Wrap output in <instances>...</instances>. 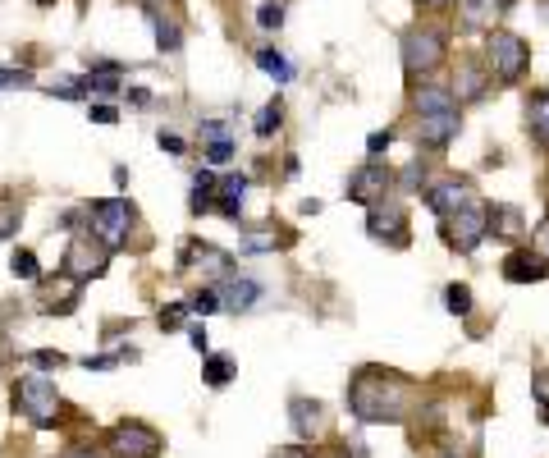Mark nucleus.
Masks as SVG:
<instances>
[{
	"mask_svg": "<svg viewBox=\"0 0 549 458\" xmlns=\"http://www.w3.org/2000/svg\"><path fill=\"white\" fill-rule=\"evenodd\" d=\"M280 124H284V106H280V101H270V106H261V115H257L252 129H257V138H270Z\"/></svg>",
	"mask_w": 549,
	"mask_h": 458,
	"instance_id": "nucleus-30",
	"label": "nucleus"
},
{
	"mask_svg": "<svg viewBox=\"0 0 549 458\" xmlns=\"http://www.w3.org/2000/svg\"><path fill=\"white\" fill-rule=\"evenodd\" d=\"M106 262H110V252L101 248L92 234H74V243H69L65 252V271L74 275V280H97V275H106Z\"/></svg>",
	"mask_w": 549,
	"mask_h": 458,
	"instance_id": "nucleus-9",
	"label": "nucleus"
},
{
	"mask_svg": "<svg viewBox=\"0 0 549 458\" xmlns=\"http://www.w3.org/2000/svg\"><path fill=\"white\" fill-rule=\"evenodd\" d=\"M485 65L495 69L504 83H517V78L531 69V46L517 33H504V28H490L485 37Z\"/></svg>",
	"mask_w": 549,
	"mask_h": 458,
	"instance_id": "nucleus-3",
	"label": "nucleus"
},
{
	"mask_svg": "<svg viewBox=\"0 0 549 458\" xmlns=\"http://www.w3.org/2000/svg\"><path fill=\"white\" fill-rule=\"evenodd\" d=\"M531 252H536L540 262H549V216L536 225V243H531Z\"/></svg>",
	"mask_w": 549,
	"mask_h": 458,
	"instance_id": "nucleus-39",
	"label": "nucleus"
},
{
	"mask_svg": "<svg viewBox=\"0 0 549 458\" xmlns=\"http://www.w3.org/2000/svg\"><path fill=\"white\" fill-rule=\"evenodd\" d=\"M28 83H33L28 69H0V92L5 88H28Z\"/></svg>",
	"mask_w": 549,
	"mask_h": 458,
	"instance_id": "nucleus-37",
	"label": "nucleus"
},
{
	"mask_svg": "<svg viewBox=\"0 0 549 458\" xmlns=\"http://www.w3.org/2000/svg\"><path fill=\"white\" fill-rule=\"evenodd\" d=\"M270 458H316V454L307 445H284V449H275Z\"/></svg>",
	"mask_w": 549,
	"mask_h": 458,
	"instance_id": "nucleus-42",
	"label": "nucleus"
},
{
	"mask_svg": "<svg viewBox=\"0 0 549 458\" xmlns=\"http://www.w3.org/2000/svg\"><path fill=\"white\" fill-rule=\"evenodd\" d=\"M444 307H449L453 317H467V312H472V289H467V284H449V289H444Z\"/></svg>",
	"mask_w": 549,
	"mask_h": 458,
	"instance_id": "nucleus-29",
	"label": "nucleus"
},
{
	"mask_svg": "<svg viewBox=\"0 0 549 458\" xmlns=\"http://www.w3.org/2000/svg\"><path fill=\"white\" fill-rule=\"evenodd\" d=\"M348 408H353V417L366 426L403 422L412 408V385L403 381L399 371L362 367L353 376V385H348Z\"/></svg>",
	"mask_w": 549,
	"mask_h": 458,
	"instance_id": "nucleus-1",
	"label": "nucleus"
},
{
	"mask_svg": "<svg viewBox=\"0 0 549 458\" xmlns=\"http://www.w3.org/2000/svg\"><path fill=\"white\" fill-rule=\"evenodd\" d=\"M179 266H193V271H206L211 280H225V275H234L229 271V252H220V248H211V243H188L183 248V262Z\"/></svg>",
	"mask_w": 549,
	"mask_h": 458,
	"instance_id": "nucleus-14",
	"label": "nucleus"
},
{
	"mask_svg": "<svg viewBox=\"0 0 549 458\" xmlns=\"http://www.w3.org/2000/svg\"><path fill=\"white\" fill-rule=\"evenodd\" d=\"M206 161H211V165H229V161H234V142H229V133H225V138H211Z\"/></svg>",
	"mask_w": 549,
	"mask_h": 458,
	"instance_id": "nucleus-35",
	"label": "nucleus"
},
{
	"mask_svg": "<svg viewBox=\"0 0 549 458\" xmlns=\"http://www.w3.org/2000/svg\"><path fill=\"white\" fill-rule=\"evenodd\" d=\"M188 312H197V317H211V312H220V298H216V289H197L193 298H188Z\"/></svg>",
	"mask_w": 549,
	"mask_h": 458,
	"instance_id": "nucleus-32",
	"label": "nucleus"
},
{
	"mask_svg": "<svg viewBox=\"0 0 549 458\" xmlns=\"http://www.w3.org/2000/svg\"><path fill=\"white\" fill-rule=\"evenodd\" d=\"M545 275H549V262H540L536 252H508V262H504V280L527 284V280H545Z\"/></svg>",
	"mask_w": 549,
	"mask_h": 458,
	"instance_id": "nucleus-18",
	"label": "nucleus"
},
{
	"mask_svg": "<svg viewBox=\"0 0 549 458\" xmlns=\"http://www.w3.org/2000/svg\"><path fill=\"white\" fill-rule=\"evenodd\" d=\"M28 362L33 367H42V371H55V367H65V353H55V349H37V353H28Z\"/></svg>",
	"mask_w": 549,
	"mask_h": 458,
	"instance_id": "nucleus-36",
	"label": "nucleus"
},
{
	"mask_svg": "<svg viewBox=\"0 0 549 458\" xmlns=\"http://www.w3.org/2000/svg\"><path fill=\"white\" fill-rule=\"evenodd\" d=\"M289 243H293V229H284V225H261V229H248L238 248H243V252H275V248H289Z\"/></svg>",
	"mask_w": 549,
	"mask_h": 458,
	"instance_id": "nucleus-17",
	"label": "nucleus"
},
{
	"mask_svg": "<svg viewBox=\"0 0 549 458\" xmlns=\"http://www.w3.org/2000/svg\"><path fill=\"white\" fill-rule=\"evenodd\" d=\"M412 106H417V115H435V110H458V101H453V92H449V88L421 83V88L412 92Z\"/></svg>",
	"mask_w": 549,
	"mask_h": 458,
	"instance_id": "nucleus-23",
	"label": "nucleus"
},
{
	"mask_svg": "<svg viewBox=\"0 0 549 458\" xmlns=\"http://www.w3.org/2000/svg\"><path fill=\"white\" fill-rule=\"evenodd\" d=\"M504 10V0H463V23L467 28H490Z\"/></svg>",
	"mask_w": 549,
	"mask_h": 458,
	"instance_id": "nucleus-24",
	"label": "nucleus"
},
{
	"mask_svg": "<svg viewBox=\"0 0 549 458\" xmlns=\"http://www.w3.org/2000/svg\"><path fill=\"white\" fill-rule=\"evenodd\" d=\"M417 5H421V10H449L453 0H417Z\"/></svg>",
	"mask_w": 549,
	"mask_h": 458,
	"instance_id": "nucleus-45",
	"label": "nucleus"
},
{
	"mask_svg": "<svg viewBox=\"0 0 549 458\" xmlns=\"http://www.w3.org/2000/svg\"><path fill=\"white\" fill-rule=\"evenodd\" d=\"M147 23H151V33H156V46H161V51H179V46H183V28L165 10L147 5Z\"/></svg>",
	"mask_w": 549,
	"mask_h": 458,
	"instance_id": "nucleus-21",
	"label": "nucleus"
},
{
	"mask_svg": "<svg viewBox=\"0 0 549 458\" xmlns=\"http://www.w3.org/2000/svg\"><path fill=\"white\" fill-rule=\"evenodd\" d=\"M289 413H293V431H298L302 440H312L316 431L325 426V408L316 404V399H302V394H298V399L289 404Z\"/></svg>",
	"mask_w": 549,
	"mask_h": 458,
	"instance_id": "nucleus-19",
	"label": "nucleus"
},
{
	"mask_svg": "<svg viewBox=\"0 0 549 458\" xmlns=\"http://www.w3.org/2000/svg\"><path fill=\"white\" fill-rule=\"evenodd\" d=\"M389 188H394V175H389L380 161H366L362 170H353V179H348V197H353L357 207H376V202H385Z\"/></svg>",
	"mask_w": 549,
	"mask_h": 458,
	"instance_id": "nucleus-10",
	"label": "nucleus"
},
{
	"mask_svg": "<svg viewBox=\"0 0 549 458\" xmlns=\"http://www.w3.org/2000/svg\"><path fill=\"white\" fill-rule=\"evenodd\" d=\"M87 115H92V124H115L119 120V110L110 106V101H92V106H87Z\"/></svg>",
	"mask_w": 549,
	"mask_h": 458,
	"instance_id": "nucleus-38",
	"label": "nucleus"
},
{
	"mask_svg": "<svg viewBox=\"0 0 549 458\" xmlns=\"http://www.w3.org/2000/svg\"><path fill=\"white\" fill-rule=\"evenodd\" d=\"M156 142H161V147H165L170 156H183V152H188V142H183L179 133H165V129H161V138H156Z\"/></svg>",
	"mask_w": 549,
	"mask_h": 458,
	"instance_id": "nucleus-40",
	"label": "nucleus"
},
{
	"mask_svg": "<svg viewBox=\"0 0 549 458\" xmlns=\"http://www.w3.org/2000/svg\"><path fill=\"white\" fill-rule=\"evenodd\" d=\"M366 234L389 248H408V216H403L399 202H376L366 207Z\"/></svg>",
	"mask_w": 549,
	"mask_h": 458,
	"instance_id": "nucleus-8",
	"label": "nucleus"
},
{
	"mask_svg": "<svg viewBox=\"0 0 549 458\" xmlns=\"http://www.w3.org/2000/svg\"><path fill=\"white\" fill-rule=\"evenodd\" d=\"M216 211L225 220H238V211H243V197H248V175H229V179H220V188H216Z\"/></svg>",
	"mask_w": 549,
	"mask_h": 458,
	"instance_id": "nucleus-20",
	"label": "nucleus"
},
{
	"mask_svg": "<svg viewBox=\"0 0 549 458\" xmlns=\"http://www.w3.org/2000/svg\"><path fill=\"white\" fill-rule=\"evenodd\" d=\"M42 5H51V0H42Z\"/></svg>",
	"mask_w": 549,
	"mask_h": 458,
	"instance_id": "nucleus-48",
	"label": "nucleus"
},
{
	"mask_svg": "<svg viewBox=\"0 0 549 458\" xmlns=\"http://www.w3.org/2000/svg\"><path fill=\"white\" fill-rule=\"evenodd\" d=\"M490 234H504V239L522 234V211L517 207H490Z\"/></svg>",
	"mask_w": 549,
	"mask_h": 458,
	"instance_id": "nucleus-26",
	"label": "nucleus"
},
{
	"mask_svg": "<svg viewBox=\"0 0 549 458\" xmlns=\"http://www.w3.org/2000/svg\"><path fill=\"white\" fill-rule=\"evenodd\" d=\"M467 202H472V188H467L463 179H444V184H435L431 193H426V207H431L440 220H449L453 211H463Z\"/></svg>",
	"mask_w": 549,
	"mask_h": 458,
	"instance_id": "nucleus-15",
	"label": "nucleus"
},
{
	"mask_svg": "<svg viewBox=\"0 0 549 458\" xmlns=\"http://www.w3.org/2000/svg\"><path fill=\"white\" fill-rule=\"evenodd\" d=\"M531 399H536V408H540V422H549V371L531 376Z\"/></svg>",
	"mask_w": 549,
	"mask_h": 458,
	"instance_id": "nucleus-33",
	"label": "nucleus"
},
{
	"mask_svg": "<svg viewBox=\"0 0 549 458\" xmlns=\"http://www.w3.org/2000/svg\"><path fill=\"white\" fill-rule=\"evenodd\" d=\"M14 408L33 426H55V417H60V390L46 376H23L14 385Z\"/></svg>",
	"mask_w": 549,
	"mask_h": 458,
	"instance_id": "nucleus-4",
	"label": "nucleus"
},
{
	"mask_svg": "<svg viewBox=\"0 0 549 458\" xmlns=\"http://www.w3.org/2000/svg\"><path fill=\"white\" fill-rule=\"evenodd\" d=\"M87 234L106 252H119L133 234V202L129 197H101L87 207Z\"/></svg>",
	"mask_w": 549,
	"mask_h": 458,
	"instance_id": "nucleus-2",
	"label": "nucleus"
},
{
	"mask_svg": "<svg viewBox=\"0 0 549 458\" xmlns=\"http://www.w3.org/2000/svg\"><path fill=\"white\" fill-rule=\"evenodd\" d=\"M10 271H14V280H42V266H37V252H28V248H19L10 257Z\"/></svg>",
	"mask_w": 549,
	"mask_h": 458,
	"instance_id": "nucleus-28",
	"label": "nucleus"
},
{
	"mask_svg": "<svg viewBox=\"0 0 549 458\" xmlns=\"http://www.w3.org/2000/svg\"><path fill=\"white\" fill-rule=\"evenodd\" d=\"M23 220V207L14 202V197H0V239H10L14 229H19Z\"/></svg>",
	"mask_w": 549,
	"mask_h": 458,
	"instance_id": "nucleus-31",
	"label": "nucleus"
},
{
	"mask_svg": "<svg viewBox=\"0 0 549 458\" xmlns=\"http://www.w3.org/2000/svg\"><path fill=\"white\" fill-rule=\"evenodd\" d=\"M65 458H97L92 449H78V454H65Z\"/></svg>",
	"mask_w": 549,
	"mask_h": 458,
	"instance_id": "nucleus-46",
	"label": "nucleus"
},
{
	"mask_svg": "<svg viewBox=\"0 0 549 458\" xmlns=\"http://www.w3.org/2000/svg\"><path fill=\"white\" fill-rule=\"evenodd\" d=\"M216 298H220V307H229V312H252V307L261 303V284L248 280V275H225Z\"/></svg>",
	"mask_w": 549,
	"mask_h": 458,
	"instance_id": "nucleus-12",
	"label": "nucleus"
},
{
	"mask_svg": "<svg viewBox=\"0 0 549 458\" xmlns=\"http://www.w3.org/2000/svg\"><path fill=\"white\" fill-rule=\"evenodd\" d=\"M485 88H490V78H485V69L476 65V60H458V69H453V101H481Z\"/></svg>",
	"mask_w": 549,
	"mask_h": 458,
	"instance_id": "nucleus-16",
	"label": "nucleus"
},
{
	"mask_svg": "<svg viewBox=\"0 0 549 458\" xmlns=\"http://www.w3.org/2000/svg\"><path fill=\"white\" fill-rule=\"evenodd\" d=\"M463 120H458V110H435V115H421L417 120V138L421 147H449L458 138Z\"/></svg>",
	"mask_w": 549,
	"mask_h": 458,
	"instance_id": "nucleus-11",
	"label": "nucleus"
},
{
	"mask_svg": "<svg viewBox=\"0 0 549 458\" xmlns=\"http://www.w3.org/2000/svg\"><path fill=\"white\" fill-rule=\"evenodd\" d=\"M527 133L540 142V147H549V92H531V101H527Z\"/></svg>",
	"mask_w": 549,
	"mask_h": 458,
	"instance_id": "nucleus-22",
	"label": "nucleus"
},
{
	"mask_svg": "<svg viewBox=\"0 0 549 458\" xmlns=\"http://www.w3.org/2000/svg\"><path fill=\"white\" fill-rule=\"evenodd\" d=\"M183 312H188V307H165V312H161V326H179V321H183Z\"/></svg>",
	"mask_w": 549,
	"mask_h": 458,
	"instance_id": "nucleus-43",
	"label": "nucleus"
},
{
	"mask_svg": "<svg viewBox=\"0 0 549 458\" xmlns=\"http://www.w3.org/2000/svg\"><path fill=\"white\" fill-rule=\"evenodd\" d=\"M440 458H463V454H458V449H444V454Z\"/></svg>",
	"mask_w": 549,
	"mask_h": 458,
	"instance_id": "nucleus-47",
	"label": "nucleus"
},
{
	"mask_svg": "<svg viewBox=\"0 0 549 458\" xmlns=\"http://www.w3.org/2000/svg\"><path fill=\"white\" fill-rule=\"evenodd\" d=\"M389 142H394V133H389V129H380V133H371V138H366V152H371V156H380V152H385V147H389Z\"/></svg>",
	"mask_w": 549,
	"mask_h": 458,
	"instance_id": "nucleus-41",
	"label": "nucleus"
},
{
	"mask_svg": "<svg viewBox=\"0 0 549 458\" xmlns=\"http://www.w3.org/2000/svg\"><path fill=\"white\" fill-rule=\"evenodd\" d=\"M188 344H193L197 353H206V330H202V326H193V330H188Z\"/></svg>",
	"mask_w": 549,
	"mask_h": 458,
	"instance_id": "nucleus-44",
	"label": "nucleus"
},
{
	"mask_svg": "<svg viewBox=\"0 0 549 458\" xmlns=\"http://www.w3.org/2000/svg\"><path fill=\"white\" fill-rule=\"evenodd\" d=\"M444 225H449V229H444V239H449L453 248H458V252H476L485 243V234H490V207L472 197V202H467L463 211H453Z\"/></svg>",
	"mask_w": 549,
	"mask_h": 458,
	"instance_id": "nucleus-6",
	"label": "nucleus"
},
{
	"mask_svg": "<svg viewBox=\"0 0 549 458\" xmlns=\"http://www.w3.org/2000/svg\"><path fill=\"white\" fill-rule=\"evenodd\" d=\"M110 454L115 458H156L165 449V440H161V431L156 426H147V422H115L110 426Z\"/></svg>",
	"mask_w": 549,
	"mask_h": 458,
	"instance_id": "nucleus-5",
	"label": "nucleus"
},
{
	"mask_svg": "<svg viewBox=\"0 0 549 458\" xmlns=\"http://www.w3.org/2000/svg\"><path fill=\"white\" fill-rule=\"evenodd\" d=\"M234 358H225V353H206V367H202V376H206V385L211 390H220V385H229L234 381Z\"/></svg>",
	"mask_w": 549,
	"mask_h": 458,
	"instance_id": "nucleus-25",
	"label": "nucleus"
},
{
	"mask_svg": "<svg viewBox=\"0 0 549 458\" xmlns=\"http://www.w3.org/2000/svg\"><path fill=\"white\" fill-rule=\"evenodd\" d=\"M444 60V37L435 28H408L403 33V69L408 78H426Z\"/></svg>",
	"mask_w": 549,
	"mask_h": 458,
	"instance_id": "nucleus-7",
	"label": "nucleus"
},
{
	"mask_svg": "<svg viewBox=\"0 0 549 458\" xmlns=\"http://www.w3.org/2000/svg\"><path fill=\"white\" fill-rule=\"evenodd\" d=\"M257 65L266 69L270 78H280V83H289V78H293V65L284 60L280 51H270V46H261V51H257Z\"/></svg>",
	"mask_w": 549,
	"mask_h": 458,
	"instance_id": "nucleus-27",
	"label": "nucleus"
},
{
	"mask_svg": "<svg viewBox=\"0 0 549 458\" xmlns=\"http://www.w3.org/2000/svg\"><path fill=\"white\" fill-rule=\"evenodd\" d=\"M78 294H83V280L60 271L55 280H42V312H74Z\"/></svg>",
	"mask_w": 549,
	"mask_h": 458,
	"instance_id": "nucleus-13",
	"label": "nucleus"
},
{
	"mask_svg": "<svg viewBox=\"0 0 549 458\" xmlns=\"http://www.w3.org/2000/svg\"><path fill=\"white\" fill-rule=\"evenodd\" d=\"M257 23L266 28V33H280V28H284V5H280V0H266V5L257 10Z\"/></svg>",
	"mask_w": 549,
	"mask_h": 458,
	"instance_id": "nucleus-34",
	"label": "nucleus"
}]
</instances>
